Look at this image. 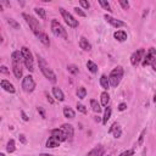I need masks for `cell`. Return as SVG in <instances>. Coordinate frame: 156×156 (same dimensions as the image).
I'll return each mask as SVG.
<instances>
[{
  "instance_id": "32",
  "label": "cell",
  "mask_w": 156,
  "mask_h": 156,
  "mask_svg": "<svg viewBox=\"0 0 156 156\" xmlns=\"http://www.w3.org/2000/svg\"><path fill=\"white\" fill-rule=\"evenodd\" d=\"M6 22H7L14 29H20V24H18L14 18H6Z\"/></svg>"
},
{
  "instance_id": "15",
  "label": "cell",
  "mask_w": 156,
  "mask_h": 156,
  "mask_svg": "<svg viewBox=\"0 0 156 156\" xmlns=\"http://www.w3.org/2000/svg\"><path fill=\"white\" fill-rule=\"evenodd\" d=\"M0 84H1V88L5 90V92H7V93H15V87H14V84H11L9 81H6V79H3L1 82H0Z\"/></svg>"
},
{
  "instance_id": "48",
  "label": "cell",
  "mask_w": 156,
  "mask_h": 156,
  "mask_svg": "<svg viewBox=\"0 0 156 156\" xmlns=\"http://www.w3.org/2000/svg\"><path fill=\"white\" fill-rule=\"evenodd\" d=\"M154 102H156V93H155V95H154Z\"/></svg>"
},
{
  "instance_id": "3",
  "label": "cell",
  "mask_w": 156,
  "mask_h": 156,
  "mask_svg": "<svg viewBox=\"0 0 156 156\" xmlns=\"http://www.w3.org/2000/svg\"><path fill=\"white\" fill-rule=\"evenodd\" d=\"M123 77V68L121 66H117L116 68H113L109 76V81H110V85L116 88L117 85L120 84L121 79Z\"/></svg>"
},
{
  "instance_id": "12",
  "label": "cell",
  "mask_w": 156,
  "mask_h": 156,
  "mask_svg": "<svg viewBox=\"0 0 156 156\" xmlns=\"http://www.w3.org/2000/svg\"><path fill=\"white\" fill-rule=\"evenodd\" d=\"M61 129H62V131H63V133L66 134L67 139H72V138H73V134H74V129H73L72 124H68V123H65V124H62Z\"/></svg>"
},
{
  "instance_id": "8",
  "label": "cell",
  "mask_w": 156,
  "mask_h": 156,
  "mask_svg": "<svg viewBox=\"0 0 156 156\" xmlns=\"http://www.w3.org/2000/svg\"><path fill=\"white\" fill-rule=\"evenodd\" d=\"M144 56H145V50L144 49H138L131 56V63L133 65V66H138V65L143 61Z\"/></svg>"
},
{
  "instance_id": "22",
  "label": "cell",
  "mask_w": 156,
  "mask_h": 156,
  "mask_svg": "<svg viewBox=\"0 0 156 156\" xmlns=\"http://www.w3.org/2000/svg\"><path fill=\"white\" fill-rule=\"evenodd\" d=\"M100 84L104 89H109L110 88V81H109V77L106 74H102L100 77Z\"/></svg>"
},
{
  "instance_id": "31",
  "label": "cell",
  "mask_w": 156,
  "mask_h": 156,
  "mask_svg": "<svg viewBox=\"0 0 156 156\" xmlns=\"http://www.w3.org/2000/svg\"><path fill=\"white\" fill-rule=\"evenodd\" d=\"M67 71L71 74H73V76L78 74V72H79V70H78V67L76 66V65H68V66H67Z\"/></svg>"
},
{
  "instance_id": "34",
  "label": "cell",
  "mask_w": 156,
  "mask_h": 156,
  "mask_svg": "<svg viewBox=\"0 0 156 156\" xmlns=\"http://www.w3.org/2000/svg\"><path fill=\"white\" fill-rule=\"evenodd\" d=\"M145 133H146V129H143L141 133H140V135H139V139H138V145H141V144H143V140H144Z\"/></svg>"
},
{
  "instance_id": "39",
  "label": "cell",
  "mask_w": 156,
  "mask_h": 156,
  "mask_svg": "<svg viewBox=\"0 0 156 156\" xmlns=\"http://www.w3.org/2000/svg\"><path fill=\"white\" fill-rule=\"evenodd\" d=\"M74 12L78 15V16H81V17H85V12L82 11V9H78V7H74Z\"/></svg>"
},
{
  "instance_id": "46",
  "label": "cell",
  "mask_w": 156,
  "mask_h": 156,
  "mask_svg": "<svg viewBox=\"0 0 156 156\" xmlns=\"http://www.w3.org/2000/svg\"><path fill=\"white\" fill-rule=\"evenodd\" d=\"M45 95H46V99H48V101L50 102V104H54V100L53 99H51V96L48 94V93H45Z\"/></svg>"
},
{
  "instance_id": "28",
  "label": "cell",
  "mask_w": 156,
  "mask_h": 156,
  "mask_svg": "<svg viewBox=\"0 0 156 156\" xmlns=\"http://www.w3.org/2000/svg\"><path fill=\"white\" fill-rule=\"evenodd\" d=\"M87 67H88V70L92 72V73H96V72H98V66H96V65H95L93 61H90V60L87 62Z\"/></svg>"
},
{
  "instance_id": "2",
  "label": "cell",
  "mask_w": 156,
  "mask_h": 156,
  "mask_svg": "<svg viewBox=\"0 0 156 156\" xmlns=\"http://www.w3.org/2000/svg\"><path fill=\"white\" fill-rule=\"evenodd\" d=\"M21 53H22V57H23V62L26 65V68L29 72H33L34 71V60H33V55L31 53V50L27 46H22Z\"/></svg>"
},
{
  "instance_id": "29",
  "label": "cell",
  "mask_w": 156,
  "mask_h": 156,
  "mask_svg": "<svg viewBox=\"0 0 156 156\" xmlns=\"http://www.w3.org/2000/svg\"><path fill=\"white\" fill-rule=\"evenodd\" d=\"M15 149H16V146H15V140H14V139H10V140L7 141V145H6V151H7V152H14Z\"/></svg>"
},
{
  "instance_id": "25",
  "label": "cell",
  "mask_w": 156,
  "mask_h": 156,
  "mask_svg": "<svg viewBox=\"0 0 156 156\" xmlns=\"http://www.w3.org/2000/svg\"><path fill=\"white\" fill-rule=\"evenodd\" d=\"M90 106H92L93 111H94V112H96V113H99V112L101 111L100 104H99V102H98L95 99H92V100H90Z\"/></svg>"
},
{
  "instance_id": "45",
  "label": "cell",
  "mask_w": 156,
  "mask_h": 156,
  "mask_svg": "<svg viewBox=\"0 0 156 156\" xmlns=\"http://www.w3.org/2000/svg\"><path fill=\"white\" fill-rule=\"evenodd\" d=\"M0 71H1L3 73H6V74L9 73V70H7V67H6V66H1V68H0Z\"/></svg>"
},
{
  "instance_id": "19",
  "label": "cell",
  "mask_w": 156,
  "mask_h": 156,
  "mask_svg": "<svg viewBox=\"0 0 156 156\" xmlns=\"http://www.w3.org/2000/svg\"><path fill=\"white\" fill-rule=\"evenodd\" d=\"M113 37H115L116 40H118V42H124V40H127V33H126L124 31H117V32H115Z\"/></svg>"
},
{
  "instance_id": "26",
  "label": "cell",
  "mask_w": 156,
  "mask_h": 156,
  "mask_svg": "<svg viewBox=\"0 0 156 156\" xmlns=\"http://www.w3.org/2000/svg\"><path fill=\"white\" fill-rule=\"evenodd\" d=\"M111 113H112V110H111V107H106L105 109V113H104V118H102V123L104 124H106L107 123V121L110 120V117H111Z\"/></svg>"
},
{
  "instance_id": "27",
  "label": "cell",
  "mask_w": 156,
  "mask_h": 156,
  "mask_svg": "<svg viewBox=\"0 0 156 156\" xmlns=\"http://www.w3.org/2000/svg\"><path fill=\"white\" fill-rule=\"evenodd\" d=\"M77 96L79 98V99H84L85 96H87V89L84 88V87H79L77 89Z\"/></svg>"
},
{
  "instance_id": "35",
  "label": "cell",
  "mask_w": 156,
  "mask_h": 156,
  "mask_svg": "<svg viewBox=\"0 0 156 156\" xmlns=\"http://www.w3.org/2000/svg\"><path fill=\"white\" fill-rule=\"evenodd\" d=\"M118 3H120V5L122 6L123 10H128L129 9V3L127 1V0H120Z\"/></svg>"
},
{
  "instance_id": "18",
  "label": "cell",
  "mask_w": 156,
  "mask_h": 156,
  "mask_svg": "<svg viewBox=\"0 0 156 156\" xmlns=\"http://www.w3.org/2000/svg\"><path fill=\"white\" fill-rule=\"evenodd\" d=\"M53 94H54V96H55L59 101H63V100H65V95H63L62 90H61L59 87H54V88H53Z\"/></svg>"
},
{
  "instance_id": "6",
  "label": "cell",
  "mask_w": 156,
  "mask_h": 156,
  "mask_svg": "<svg viewBox=\"0 0 156 156\" xmlns=\"http://www.w3.org/2000/svg\"><path fill=\"white\" fill-rule=\"evenodd\" d=\"M60 12H61V15H62L65 22H66V23L68 24V27H72V28L78 27V21H77V20H76L71 14H70V12H68L67 10H65V9L60 7Z\"/></svg>"
},
{
  "instance_id": "14",
  "label": "cell",
  "mask_w": 156,
  "mask_h": 156,
  "mask_svg": "<svg viewBox=\"0 0 156 156\" xmlns=\"http://www.w3.org/2000/svg\"><path fill=\"white\" fill-rule=\"evenodd\" d=\"M104 152H105V148H104L102 145H96L93 150H90L88 152L87 156H102Z\"/></svg>"
},
{
  "instance_id": "20",
  "label": "cell",
  "mask_w": 156,
  "mask_h": 156,
  "mask_svg": "<svg viewBox=\"0 0 156 156\" xmlns=\"http://www.w3.org/2000/svg\"><path fill=\"white\" fill-rule=\"evenodd\" d=\"M59 145H60V141L55 137H53V135H51L48 139V141H46V148H56Z\"/></svg>"
},
{
  "instance_id": "24",
  "label": "cell",
  "mask_w": 156,
  "mask_h": 156,
  "mask_svg": "<svg viewBox=\"0 0 156 156\" xmlns=\"http://www.w3.org/2000/svg\"><path fill=\"white\" fill-rule=\"evenodd\" d=\"M100 98H101V105H102V106H107V104H109V101H110V95H109V93H107V92L101 93Z\"/></svg>"
},
{
  "instance_id": "49",
  "label": "cell",
  "mask_w": 156,
  "mask_h": 156,
  "mask_svg": "<svg viewBox=\"0 0 156 156\" xmlns=\"http://www.w3.org/2000/svg\"><path fill=\"white\" fill-rule=\"evenodd\" d=\"M0 156H5V155H4V154H3V152H1V154H0Z\"/></svg>"
},
{
  "instance_id": "21",
  "label": "cell",
  "mask_w": 156,
  "mask_h": 156,
  "mask_svg": "<svg viewBox=\"0 0 156 156\" xmlns=\"http://www.w3.org/2000/svg\"><path fill=\"white\" fill-rule=\"evenodd\" d=\"M37 38H38L39 40H40V42H42L45 46H49V45H50V39H49V37H48L44 32H42L40 34H38V35H37Z\"/></svg>"
},
{
  "instance_id": "38",
  "label": "cell",
  "mask_w": 156,
  "mask_h": 156,
  "mask_svg": "<svg viewBox=\"0 0 156 156\" xmlns=\"http://www.w3.org/2000/svg\"><path fill=\"white\" fill-rule=\"evenodd\" d=\"M79 4H81V6H82L83 9H85V10H88V9L90 7V4H89L88 1H85V0H79Z\"/></svg>"
},
{
  "instance_id": "40",
  "label": "cell",
  "mask_w": 156,
  "mask_h": 156,
  "mask_svg": "<svg viewBox=\"0 0 156 156\" xmlns=\"http://www.w3.org/2000/svg\"><path fill=\"white\" fill-rule=\"evenodd\" d=\"M37 110H38V112H39V113H40L42 118H46V115H45V110H44V109H43L42 106H39V107H38Z\"/></svg>"
},
{
  "instance_id": "4",
  "label": "cell",
  "mask_w": 156,
  "mask_h": 156,
  "mask_svg": "<svg viewBox=\"0 0 156 156\" xmlns=\"http://www.w3.org/2000/svg\"><path fill=\"white\" fill-rule=\"evenodd\" d=\"M22 17L26 20L27 24L29 26V28L32 29V32H33L35 35L40 34V33L43 32V31H42V27H40V24H39V22H38L33 16H31V15H28V14H22Z\"/></svg>"
},
{
  "instance_id": "1",
  "label": "cell",
  "mask_w": 156,
  "mask_h": 156,
  "mask_svg": "<svg viewBox=\"0 0 156 156\" xmlns=\"http://www.w3.org/2000/svg\"><path fill=\"white\" fill-rule=\"evenodd\" d=\"M37 59H38L39 68H40V71H42V73L44 74V77L46 78V79H49L51 83H56V81H57L56 74L54 73L53 70L49 67V65L46 63V61H45L40 55H39V54H37Z\"/></svg>"
},
{
  "instance_id": "5",
  "label": "cell",
  "mask_w": 156,
  "mask_h": 156,
  "mask_svg": "<svg viewBox=\"0 0 156 156\" xmlns=\"http://www.w3.org/2000/svg\"><path fill=\"white\" fill-rule=\"evenodd\" d=\"M51 32H53L56 37H61L63 39H67V32L62 27V24L56 21V20H53L51 21Z\"/></svg>"
},
{
  "instance_id": "23",
  "label": "cell",
  "mask_w": 156,
  "mask_h": 156,
  "mask_svg": "<svg viewBox=\"0 0 156 156\" xmlns=\"http://www.w3.org/2000/svg\"><path fill=\"white\" fill-rule=\"evenodd\" d=\"M63 115H65V117L66 118H74V111L71 109V107H68V106H65L63 107Z\"/></svg>"
},
{
  "instance_id": "17",
  "label": "cell",
  "mask_w": 156,
  "mask_h": 156,
  "mask_svg": "<svg viewBox=\"0 0 156 156\" xmlns=\"http://www.w3.org/2000/svg\"><path fill=\"white\" fill-rule=\"evenodd\" d=\"M79 46H81V49H83L84 51H90V50H92V45H90V43L88 42V39L84 38V37L81 38V40H79Z\"/></svg>"
},
{
  "instance_id": "30",
  "label": "cell",
  "mask_w": 156,
  "mask_h": 156,
  "mask_svg": "<svg viewBox=\"0 0 156 156\" xmlns=\"http://www.w3.org/2000/svg\"><path fill=\"white\" fill-rule=\"evenodd\" d=\"M34 11H35V14H37L39 17H40L42 20H45V18H46V14H45V10H44V9H42V7H35Z\"/></svg>"
},
{
  "instance_id": "16",
  "label": "cell",
  "mask_w": 156,
  "mask_h": 156,
  "mask_svg": "<svg viewBox=\"0 0 156 156\" xmlns=\"http://www.w3.org/2000/svg\"><path fill=\"white\" fill-rule=\"evenodd\" d=\"M12 71H14V74L16 78L22 77V68H21V62H14L12 61Z\"/></svg>"
},
{
  "instance_id": "13",
  "label": "cell",
  "mask_w": 156,
  "mask_h": 156,
  "mask_svg": "<svg viewBox=\"0 0 156 156\" xmlns=\"http://www.w3.org/2000/svg\"><path fill=\"white\" fill-rule=\"evenodd\" d=\"M109 133L113 134V137H115L116 139H117V138H120V137H121V134H122V129H121L120 124L117 123V122H115V123L111 126V128H110Z\"/></svg>"
},
{
  "instance_id": "33",
  "label": "cell",
  "mask_w": 156,
  "mask_h": 156,
  "mask_svg": "<svg viewBox=\"0 0 156 156\" xmlns=\"http://www.w3.org/2000/svg\"><path fill=\"white\" fill-rule=\"evenodd\" d=\"M99 4L101 5V7L104 9V10H106V11H111V6H110V4L107 3V1H105V0H99Z\"/></svg>"
},
{
  "instance_id": "11",
  "label": "cell",
  "mask_w": 156,
  "mask_h": 156,
  "mask_svg": "<svg viewBox=\"0 0 156 156\" xmlns=\"http://www.w3.org/2000/svg\"><path fill=\"white\" fill-rule=\"evenodd\" d=\"M51 135L53 137H55L60 143L61 141H65V140H67V137H66V134L63 133V131L60 128H56V129H53V131H51Z\"/></svg>"
},
{
  "instance_id": "37",
  "label": "cell",
  "mask_w": 156,
  "mask_h": 156,
  "mask_svg": "<svg viewBox=\"0 0 156 156\" xmlns=\"http://www.w3.org/2000/svg\"><path fill=\"white\" fill-rule=\"evenodd\" d=\"M77 110L82 113H87V109H85L84 105H82V104H77Z\"/></svg>"
},
{
  "instance_id": "36",
  "label": "cell",
  "mask_w": 156,
  "mask_h": 156,
  "mask_svg": "<svg viewBox=\"0 0 156 156\" xmlns=\"http://www.w3.org/2000/svg\"><path fill=\"white\" fill-rule=\"evenodd\" d=\"M134 155V150H126L123 152H121L118 156H133Z\"/></svg>"
},
{
  "instance_id": "9",
  "label": "cell",
  "mask_w": 156,
  "mask_h": 156,
  "mask_svg": "<svg viewBox=\"0 0 156 156\" xmlns=\"http://www.w3.org/2000/svg\"><path fill=\"white\" fill-rule=\"evenodd\" d=\"M155 57H156V49L150 48L148 53H145V56H144V59H143V61H141V65H143L144 67L148 66V65H150V63L152 62V60H154Z\"/></svg>"
},
{
  "instance_id": "7",
  "label": "cell",
  "mask_w": 156,
  "mask_h": 156,
  "mask_svg": "<svg viewBox=\"0 0 156 156\" xmlns=\"http://www.w3.org/2000/svg\"><path fill=\"white\" fill-rule=\"evenodd\" d=\"M34 88H35V82L33 79V77L31 74L26 76L23 78V81H22V89L26 93H32L34 90Z\"/></svg>"
},
{
  "instance_id": "43",
  "label": "cell",
  "mask_w": 156,
  "mask_h": 156,
  "mask_svg": "<svg viewBox=\"0 0 156 156\" xmlns=\"http://www.w3.org/2000/svg\"><path fill=\"white\" fill-rule=\"evenodd\" d=\"M20 140H21L22 144H26V143H27V140H26V138H24L23 134H20Z\"/></svg>"
},
{
  "instance_id": "10",
  "label": "cell",
  "mask_w": 156,
  "mask_h": 156,
  "mask_svg": "<svg viewBox=\"0 0 156 156\" xmlns=\"http://www.w3.org/2000/svg\"><path fill=\"white\" fill-rule=\"evenodd\" d=\"M104 18H105V21L107 22V23H110L112 27H116V28H120V27H123V26H126V23L123 22V21H121V20H117V18H115V17H112V16H110V15H105L104 16Z\"/></svg>"
},
{
  "instance_id": "42",
  "label": "cell",
  "mask_w": 156,
  "mask_h": 156,
  "mask_svg": "<svg viewBox=\"0 0 156 156\" xmlns=\"http://www.w3.org/2000/svg\"><path fill=\"white\" fill-rule=\"evenodd\" d=\"M21 115H22V118H23V121H28V116L26 115V112H24V111H21Z\"/></svg>"
},
{
  "instance_id": "47",
  "label": "cell",
  "mask_w": 156,
  "mask_h": 156,
  "mask_svg": "<svg viewBox=\"0 0 156 156\" xmlns=\"http://www.w3.org/2000/svg\"><path fill=\"white\" fill-rule=\"evenodd\" d=\"M40 156H53V155H50V154H40Z\"/></svg>"
},
{
  "instance_id": "41",
  "label": "cell",
  "mask_w": 156,
  "mask_h": 156,
  "mask_svg": "<svg viewBox=\"0 0 156 156\" xmlns=\"http://www.w3.org/2000/svg\"><path fill=\"white\" fill-rule=\"evenodd\" d=\"M126 109H127V104L122 102V104H120V105H118V110H120V111H124Z\"/></svg>"
},
{
  "instance_id": "44",
  "label": "cell",
  "mask_w": 156,
  "mask_h": 156,
  "mask_svg": "<svg viewBox=\"0 0 156 156\" xmlns=\"http://www.w3.org/2000/svg\"><path fill=\"white\" fill-rule=\"evenodd\" d=\"M151 67H152V70L156 72V57L152 60V62H151Z\"/></svg>"
}]
</instances>
